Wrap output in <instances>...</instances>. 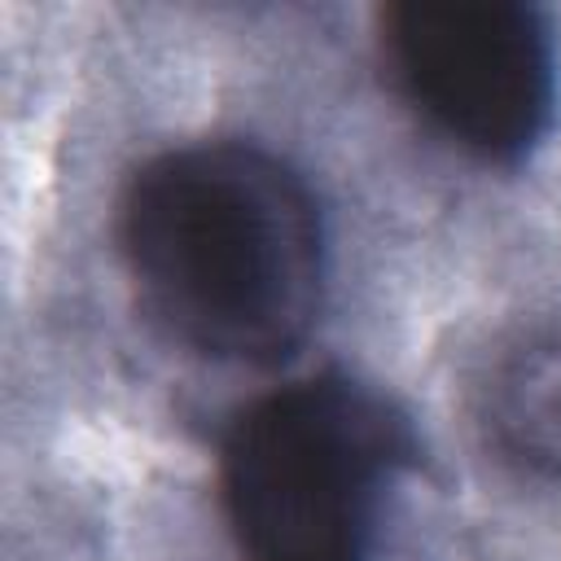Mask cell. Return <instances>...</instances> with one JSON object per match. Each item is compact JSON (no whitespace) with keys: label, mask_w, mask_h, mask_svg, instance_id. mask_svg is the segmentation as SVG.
<instances>
[{"label":"cell","mask_w":561,"mask_h":561,"mask_svg":"<svg viewBox=\"0 0 561 561\" xmlns=\"http://www.w3.org/2000/svg\"><path fill=\"white\" fill-rule=\"evenodd\" d=\"M118 250L149 320L197 359L276 368L320 324V197L289 158L254 140H193L145 158L118 197Z\"/></svg>","instance_id":"obj_1"},{"label":"cell","mask_w":561,"mask_h":561,"mask_svg":"<svg viewBox=\"0 0 561 561\" xmlns=\"http://www.w3.org/2000/svg\"><path fill=\"white\" fill-rule=\"evenodd\" d=\"M416 469V425L386 390L316 373L237 416L219 500L245 561H373Z\"/></svg>","instance_id":"obj_2"},{"label":"cell","mask_w":561,"mask_h":561,"mask_svg":"<svg viewBox=\"0 0 561 561\" xmlns=\"http://www.w3.org/2000/svg\"><path fill=\"white\" fill-rule=\"evenodd\" d=\"M377 44L403 105L473 162L522 167L557 127V31L535 4L399 0L381 9Z\"/></svg>","instance_id":"obj_3"},{"label":"cell","mask_w":561,"mask_h":561,"mask_svg":"<svg viewBox=\"0 0 561 561\" xmlns=\"http://www.w3.org/2000/svg\"><path fill=\"white\" fill-rule=\"evenodd\" d=\"M478 421L522 478L561 482V333L526 337L486 368Z\"/></svg>","instance_id":"obj_4"}]
</instances>
